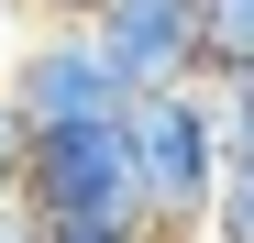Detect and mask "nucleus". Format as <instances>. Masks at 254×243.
<instances>
[{"label": "nucleus", "mask_w": 254, "mask_h": 243, "mask_svg": "<svg viewBox=\"0 0 254 243\" xmlns=\"http://www.w3.org/2000/svg\"><path fill=\"white\" fill-rule=\"evenodd\" d=\"M0 11H33V22H100V0H0Z\"/></svg>", "instance_id": "obj_9"}, {"label": "nucleus", "mask_w": 254, "mask_h": 243, "mask_svg": "<svg viewBox=\"0 0 254 243\" xmlns=\"http://www.w3.org/2000/svg\"><path fill=\"white\" fill-rule=\"evenodd\" d=\"M199 243H254V166L221 177V199H210V232H199Z\"/></svg>", "instance_id": "obj_6"}, {"label": "nucleus", "mask_w": 254, "mask_h": 243, "mask_svg": "<svg viewBox=\"0 0 254 243\" xmlns=\"http://www.w3.org/2000/svg\"><path fill=\"white\" fill-rule=\"evenodd\" d=\"M100 56L122 66V89L155 100V89H210L199 66V0H100Z\"/></svg>", "instance_id": "obj_4"}, {"label": "nucleus", "mask_w": 254, "mask_h": 243, "mask_svg": "<svg viewBox=\"0 0 254 243\" xmlns=\"http://www.w3.org/2000/svg\"><path fill=\"white\" fill-rule=\"evenodd\" d=\"M22 144H33V133L0 111V210H22Z\"/></svg>", "instance_id": "obj_8"}, {"label": "nucleus", "mask_w": 254, "mask_h": 243, "mask_svg": "<svg viewBox=\"0 0 254 243\" xmlns=\"http://www.w3.org/2000/svg\"><path fill=\"white\" fill-rule=\"evenodd\" d=\"M199 66H210V89L254 77V0H199Z\"/></svg>", "instance_id": "obj_5"}, {"label": "nucleus", "mask_w": 254, "mask_h": 243, "mask_svg": "<svg viewBox=\"0 0 254 243\" xmlns=\"http://www.w3.org/2000/svg\"><path fill=\"white\" fill-rule=\"evenodd\" d=\"M22 210L45 232H155L144 177H133V111L33 133L22 144Z\"/></svg>", "instance_id": "obj_1"}, {"label": "nucleus", "mask_w": 254, "mask_h": 243, "mask_svg": "<svg viewBox=\"0 0 254 243\" xmlns=\"http://www.w3.org/2000/svg\"><path fill=\"white\" fill-rule=\"evenodd\" d=\"M133 177H144V210H155L166 243H199V232H210V199H221V177H232L210 89H155V100H133Z\"/></svg>", "instance_id": "obj_2"}, {"label": "nucleus", "mask_w": 254, "mask_h": 243, "mask_svg": "<svg viewBox=\"0 0 254 243\" xmlns=\"http://www.w3.org/2000/svg\"><path fill=\"white\" fill-rule=\"evenodd\" d=\"M210 111H221V155H232V166H254V77L210 89Z\"/></svg>", "instance_id": "obj_7"}, {"label": "nucleus", "mask_w": 254, "mask_h": 243, "mask_svg": "<svg viewBox=\"0 0 254 243\" xmlns=\"http://www.w3.org/2000/svg\"><path fill=\"white\" fill-rule=\"evenodd\" d=\"M45 243H166V232H45Z\"/></svg>", "instance_id": "obj_11"}, {"label": "nucleus", "mask_w": 254, "mask_h": 243, "mask_svg": "<svg viewBox=\"0 0 254 243\" xmlns=\"http://www.w3.org/2000/svg\"><path fill=\"white\" fill-rule=\"evenodd\" d=\"M0 111H11L22 133H66V122L133 111V89H122V66L100 56L89 22H33L11 45V66H0Z\"/></svg>", "instance_id": "obj_3"}, {"label": "nucleus", "mask_w": 254, "mask_h": 243, "mask_svg": "<svg viewBox=\"0 0 254 243\" xmlns=\"http://www.w3.org/2000/svg\"><path fill=\"white\" fill-rule=\"evenodd\" d=\"M0 243H45V221H33V210H0Z\"/></svg>", "instance_id": "obj_10"}]
</instances>
